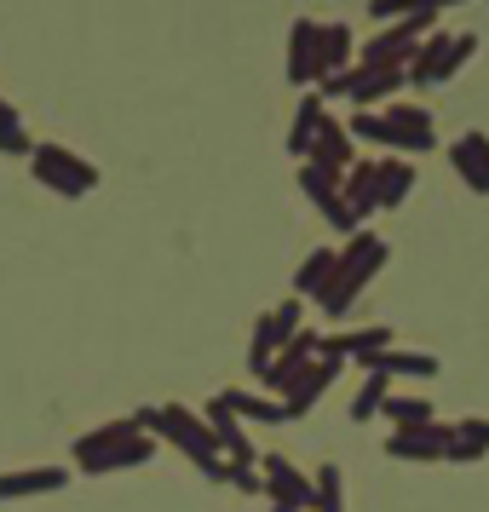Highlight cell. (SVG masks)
Instances as JSON below:
<instances>
[{
    "label": "cell",
    "mask_w": 489,
    "mask_h": 512,
    "mask_svg": "<svg viewBox=\"0 0 489 512\" xmlns=\"http://www.w3.org/2000/svg\"><path fill=\"white\" fill-rule=\"evenodd\" d=\"M409 190H415V167H409V156H386V162H374V202H380V208L409 202Z\"/></svg>",
    "instance_id": "44dd1931"
},
{
    "label": "cell",
    "mask_w": 489,
    "mask_h": 512,
    "mask_svg": "<svg viewBox=\"0 0 489 512\" xmlns=\"http://www.w3.org/2000/svg\"><path fill=\"white\" fill-rule=\"evenodd\" d=\"M305 328V300L300 294H288L282 305H271V311H259V323H254V340H248V369H254V380L265 369H271V357H277L294 334Z\"/></svg>",
    "instance_id": "5b68a950"
},
{
    "label": "cell",
    "mask_w": 489,
    "mask_h": 512,
    "mask_svg": "<svg viewBox=\"0 0 489 512\" xmlns=\"http://www.w3.org/2000/svg\"><path fill=\"white\" fill-rule=\"evenodd\" d=\"M449 47H455V35H449V29H432L415 47V58L403 64L409 87H443V81H449Z\"/></svg>",
    "instance_id": "4fadbf2b"
},
{
    "label": "cell",
    "mask_w": 489,
    "mask_h": 512,
    "mask_svg": "<svg viewBox=\"0 0 489 512\" xmlns=\"http://www.w3.org/2000/svg\"><path fill=\"white\" fill-rule=\"evenodd\" d=\"M374 369L386 374V380H438V357H432V351H380V363H374Z\"/></svg>",
    "instance_id": "603a6c76"
},
{
    "label": "cell",
    "mask_w": 489,
    "mask_h": 512,
    "mask_svg": "<svg viewBox=\"0 0 489 512\" xmlns=\"http://www.w3.org/2000/svg\"><path fill=\"white\" fill-rule=\"evenodd\" d=\"M392 328H346V334H323V357H340V363H357V369H374L380 351H392Z\"/></svg>",
    "instance_id": "9c48e42d"
},
{
    "label": "cell",
    "mask_w": 489,
    "mask_h": 512,
    "mask_svg": "<svg viewBox=\"0 0 489 512\" xmlns=\"http://www.w3.org/2000/svg\"><path fill=\"white\" fill-rule=\"evenodd\" d=\"M472 58H478V35H455V47H449V75H461Z\"/></svg>",
    "instance_id": "836d02e7"
},
{
    "label": "cell",
    "mask_w": 489,
    "mask_h": 512,
    "mask_svg": "<svg viewBox=\"0 0 489 512\" xmlns=\"http://www.w3.org/2000/svg\"><path fill=\"white\" fill-rule=\"evenodd\" d=\"M374 144H386L392 156H426V150H438L432 110H426V104H409V98L380 104V110H374Z\"/></svg>",
    "instance_id": "3957f363"
},
{
    "label": "cell",
    "mask_w": 489,
    "mask_h": 512,
    "mask_svg": "<svg viewBox=\"0 0 489 512\" xmlns=\"http://www.w3.org/2000/svg\"><path fill=\"white\" fill-rule=\"evenodd\" d=\"M311 489H317V501H311V512H346V472L334 461L317 466V478H311Z\"/></svg>",
    "instance_id": "4316f807"
},
{
    "label": "cell",
    "mask_w": 489,
    "mask_h": 512,
    "mask_svg": "<svg viewBox=\"0 0 489 512\" xmlns=\"http://www.w3.org/2000/svg\"><path fill=\"white\" fill-rule=\"evenodd\" d=\"M323 116H328V104H323L317 93H311V87H305L300 110H294V127H288V156H300V162H305V150H311V139H317Z\"/></svg>",
    "instance_id": "d4e9b609"
},
{
    "label": "cell",
    "mask_w": 489,
    "mask_h": 512,
    "mask_svg": "<svg viewBox=\"0 0 489 512\" xmlns=\"http://www.w3.org/2000/svg\"><path fill=\"white\" fill-rule=\"evenodd\" d=\"M288 81L317 87V18H294L288 29Z\"/></svg>",
    "instance_id": "d6986e66"
},
{
    "label": "cell",
    "mask_w": 489,
    "mask_h": 512,
    "mask_svg": "<svg viewBox=\"0 0 489 512\" xmlns=\"http://www.w3.org/2000/svg\"><path fill=\"white\" fill-rule=\"evenodd\" d=\"M449 167L466 179L472 196H489V133H461L449 144Z\"/></svg>",
    "instance_id": "5bb4252c"
},
{
    "label": "cell",
    "mask_w": 489,
    "mask_h": 512,
    "mask_svg": "<svg viewBox=\"0 0 489 512\" xmlns=\"http://www.w3.org/2000/svg\"><path fill=\"white\" fill-rule=\"evenodd\" d=\"M29 150H35V139H29L24 116L0 98V156H29Z\"/></svg>",
    "instance_id": "f1b7e54d"
},
{
    "label": "cell",
    "mask_w": 489,
    "mask_h": 512,
    "mask_svg": "<svg viewBox=\"0 0 489 512\" xmlns=\"http://www.w3.org/2000/svg\"><path fill=\"white\" fill-rule=\"evenodd\" d=\"M455 438V426H397L392 438H386V455L392 461H443V449Z\"/></svg>",
    "instance_id": "7c38bea8"
},
{
    "label": "cell",
    "mask_w": 489,
    "mask_h": 512,
    "mask_svg": "<svg viewBox=\"0 0 489 512\" xmlns=\"http://www.w3.org/2000/svg\"><path fill=\"white\" fill-rule=\"evenodd\" d=\"M156 449H162V443L150 438V432H139V438L116 443V449H110V455L98 461V478H104V472H127V466H144V461H156Z\"/></svg>",
    "instance_id": "484cf974"
},
{
    "label": "cell",
    "mask_w": 489,
    "mask_h": 512,
    "mask_svg": "<svg viewBox=\"0 0 489 512\" xmlns=\"http://www.w3.org/2000/svg\"><path fill=\"white\" fill-rule=\"evenodd\" d=\"M357 64V29L351 24H317V81L346 75Z\"/></svg>",
    "instance_id": "2e32d148"
},
{
    "label": "cell",
    "mask_w": 489,
    "mask_h": 512,
    "mask_svg": "<svg viewBox=\"0 0 489 512\" xmlns=\"http://www.w3.org/2000/svg\"><path fill=\"white\" fill-rule=\"evenodd\" d=\"M70 484V466H18L0 472V501H24V495H52Z\"/></svg>",
    "instance_id": "ac0fdd59"
},
{
    "label": "cell",
    "mask_w": 489,
    "mask_h": 512,
    "mask_svg": "<svg viewBox=\"0 0 489 512\" xmlns=\"http://www.w3.org/2000/svg\"><path fill=\"white\" fill-rule=\"evenodd\" d=\"M305 162L328 167V173H346V167L357 162V144H351L346 121L323 116V127H317V139H311V150H305Z\"/></svg>",
    "instance_id": "e0dca14e"
},
{
    "label": "cell",
    "mask_w": 489,
    "mask_h": 512,
    "mask_svg": "<svg viewBox=\"0 0 489 512\" xmlns=\"http://www.w3.org/2000/svg\"><path fill=\"white\" fill-rule=\"evenodd\" d=\"M386 236H374L369 225L351 236L346 248H340V265H334V282H328L323 294H317V311L323 317H346L351 305H357V294L369 288L374 277H380V265H386Z\"/></svg>",
    "instance_id": "7a4b0ae2"
},
{
    "label": "cell",
    "mask_w": 489,
    "mask_h": 512,
    "mask_svg": "<svg viewBox=\"0 0 489 512\" xmlns=\"http://www.w3.org/2000/svg\"><path fill=\"white\" fill-rule=\"evenodd\" d=\"M144 415V432L156 443H173L179 455H185L202 478H213V484H225V455H219V443H213V432H208V420L202 415H190L185 403H162V409H139Z\"/></svg>",
    "instance_id": "6da1fadb"
},
{
    "label": "cell",
    "mask_w": 489,
    "mask_h": 512,
    "mask_svg": "<svg viewBox=\"0 0 489 512\" xmlns=\"http://www.w3.org/2000/svg\"><path fill=\"white\" fill-rule=\"evenodd\" d=\"M386 397H392V380H386L380 369H369V380H363V386H357V397H351V420H357V426H363V420H374Z\"/></svg>",
    "instance_id": "83f0119b"
},
{
    "label": "cell",
    "mask_w": 489,
    "mask_h": 512,
    "mask_svg": "<svg viewBox=\"0 0 489 512\" xmlns=\"http://www.w3.org/2000/svg\"><path fill=\"white\" fill-rule=\"evenodd\" d=\"M271 512H294V507H271Z\"/></svg>",
    "instance_id": "d590c367"
},
{
    "label": "cell",
    "mask_w": 489,
    "mask_h": 512,
    "mask_svg": "<svg viewBox=\"0 0 489 512\" xmlns=\"http://www.w3.org/2000/svg\"><path fill=\"white\" fill-rule=\"evenodd\" d=\"M208 432H213V443H219V455H225V461L231 466H254L259 461V449L254 443H248V426H242V420L231 415V409H219V403H208Z\"/></svg>",
    "instance_id": "9a60e30c"
},
{
    "label": "cell",
    "mask_w": 489,
    "mask_h": 512,
    "mask_svg": "<svg viewBox=\"0 0 489 512\" xmlns=\"http://www.w3.org/2000/svg\"><path fill=\"white\" fill-rule=\"evenodd\" d=\"M139 432H144V415H139V409H133V415L104 420V426H93V432H81V438H75V466H81L87 478H98V461H104L116 443L139 438Z\"/></svg>",
    "instance_id": "52a82bcc"
},
{
    "label": "cell",
    "mask_w": 489,
    "mask_h": 512,
    "mask_svg": "<svg viewBox=\"0 0 489 512\" xmlns=\"http://www.w3.org/2000/svg\"><path fill=\"white\" fill-rule=\"evenodd\" d=\"M380 415H392V426H432V420H438L426 397H386Z\"/></svg>",
    "instance_id": "4dcf8cb0"
},
{
    "label": "cell",
    "mask_w": 489,
    "mask_h": 512,
    "mask_svg": "<svg viewBox=\"0 0 489 512\" xmlns=\"http://www.w3.org/2000/svg\"><path fill=\"white\" fill-rule=\"evenodd\" d=\"M403 87H409L403 70H369V64H351L346 70V98L357 110H380V104L403 98Z\"/></svg>",
    "instance_id": "30bf717a"
},
{
    "label": "cell",
    "mask_w": 489,
    "mask_h": 512,
    "mask_svg": "<svg viewBox=\"0 0 489 512\" xmlns=\"http://www.w3.org/2000/svg\"><path fill=\"white\" fill-rule=\"evenodd\" d=\"M334 265H340V248H311V254L300 259V271H294V294L311 305L328 282H334Z\"/></svg>",
    "instance_id": "7402d4cb"
},
{
    "label": "cell",
    "mask_w": 489,
    "mask_h": 512,
    "mask_svg": "<svg viewBox=\"0 0 489 512\" xmlns=\"http://www.w3.org/2000/svg\"><path fill=\"white\" fill-rule=\"evenodd\" d=\"M455 432H461V438H472V443H478V449L489 455V420H478V415H472V420H461Z\"/></svg>",
    "instance_id": "e575fe53"
},
{
    "label": "cell",
    "mask_w": 489,
    "mask_h": 512,
    "mask_svg": "<svg viewBox=\"0 0 489 512\" xmlns=\"http://www.w3.org/2000/svg\"><path fill=\"white\" fill-rule=\"evenodd\" d=\"M29 173L52 190V196H64V202H81L87 190H98V167L87 156H75L70 144H35L29 150Z\"/></svg>",
    "instance_id": "277c9868"
},
{
    "label": "cell",
    "mask_w": 489,
    "mask_h": 512,
    "mask_svg": "<svg viewBox=\"0 0 489 512\" xmlns=\"http://www.w3.org/2000/svg\"><path fill=\"white\" fill-rule=\"evenodd\" d=\"M213 403H219V409H231L242 426H248V420H259V426H282V420H288V409H282L277 397H254V392H242V386H225Z\"/></svg>",
    "instance_id": "ffe728a7"
},
{
    "label": "cell",
    "mask_w": 489,
    "mask_h": 512,
    "mask_svg": "<svg viewBox=\"0 0 489 512\" xmlns=\"http://www.w3.org/2000/svg\"><path fill=\"white\" fill-rule=\"evenodd\" d=\"M225 484L242 489V495H265V484H259V466H225Z\"/></svg>",
    "instance_id": "1f68e13d"
},
{
    "label": "cell",
    "mask_w": 489,
    "mask_h": 512,
    "mask_svg": "<svg viewBox=\"0 0 489 512\" xmlns=\"http://www.w3.org/2000/svg\"><path fill=\"white\" fill-rule=\"evenodd\" d=\"M259 484H265V495H271V507H294V512H311V501H317V489H311V472H300V466L288 461V455H259Z\"/></svg>",
    "instance_id": "8992f818"
},
{
    "label": "cell",
    "mask_w": 489,
    "mask_h": 512,
    "mask_svg": "<svg viewBox=\"0 0 489 512\" xmlns=\"http://www.w3.org/2000/svg\"><path fill=\"white\" fill-rule=\"evenodd\" d=\"M340 179H346V173H328V167H317V162H300V190L317 202V208L340 196Z\"/></svg>",
    "instance_id": "f546056e"
},
{
    "label": "cell",
    "mask_w": 489,
    "mask_h": 512,
    "mask_svg": "<svg viewBox=\"0 0 489 512\" xmlns=\"http://www.w3.org/2000/svg\"><path fill=\"white\" fill-rule=\"evenodd\" d=\"M317 357H323V334H317V328H300V334H294V340H288V346L271 357V369L259 374V380H265V386L282 397L305 369H311V363H317Z\"/></svg>",
    "instance_id": "ba28073f"
},
{
    "label": "cell",
    "mask_w": 489,
    "mask_h": 512,
    "mask_svg": "<svg viewBox=\"0 0 489 512\" xmlns=\"http://www.w3.org/2000/svg\"><path fill=\"white\" fill-rule=\"evenodd\" d=\"M340 202L357 213V225H363L369 213H380V202H374V162H351L346 167V179H340Z\"/></svg>",
    "instance_id": "cb8c5ba5"
},
{
    "label": "cell",
    "mask_w": 489,
    "mask_h": 512,
    "mask_svg": "<svg viewBox=\"0 0 489 512\" xmlns=\"http://www.w3.org/2000/svg\"><path fill=\"white\" fill-rule=\"evenodd\" d=\"M443 461H455V466H472V461H484V449H478L472 438H461V432H455V438H449V449H443Z\"/></svg>",
    "instance_id": "d6a6232c"
},
{
    "label": "cell",
    "mask_w": 489,
    "mask_h": 512,
    "mask_svg": "<svg viewBox=\"0 0 489 512\" xmlns=\"http://www.w3.org/2000/svg\"><path fill=\"white\" fill-rule=\"evenodd\" d=\"M340 369H346L340 357H317V363H311V369H305L300 380H294V386L277 397L282 409H288V420H305V415H311V409L323 403V392L334 386V380H340Z\"/></svg>",
    "instance_id": "8fae6325"
}]
</instances>
